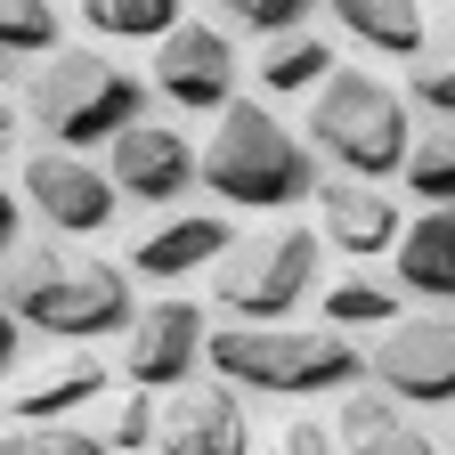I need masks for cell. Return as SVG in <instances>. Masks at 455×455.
Masks as SVG:
<instances>
[{
	"mask_svg": "<svg viewBox=\"0 0 455 455\" xmlns=\"http://www.w3.org/2000/svg\"><path fill=\"white\" fill-rule=\"evenodd\" d=\"M17 188H25V204L57 228V236H106L114 212H123V188H114L90 155H57V147L25 155Z\"/></svg>",
	"mask_w": 455,
	"mask_h": 455,
	"instance_id": "7",
	"label": "cell"
},
{
	"mask_svg": "<svg viewBox=\"0 0 455 455\" xmlns=\"http://www.w3.org/2000/svg\"><path fill=\"white\" fill-rule=\"evenodd\" d=\"M317 236L333 244V252H350V260H366V252H390L398 244V204L382 196V188H366V180H333L317 188Z\"/></svg>",
	"mask_w": 455,
	"mask_h": 455,
	"instance_id": "15",
	"label": "cell"
},
{
	"mask_svg": "<svg viewBox=\"0 0 455 455\" xmlns=\"http://www.w3.org/2000/svg\"><path fill=\"white\" fill-rule=\"evenodd\" d=\"M333 439H341V455H439L431 431L398 407L390 390H350V398H341Z\"/></svg>",
	"mask_w": 455,
	"mask_h": 455,
	"instance_id": "16",
	"label": "cell"
},
{
	"mask_svg": "<svg viewBox=\"0 0 455 455\" xmlns=\"http://www.w3.org/2000/svg\"><path fill=\"white\" fill-rule=\"evenodd\" d=\"M9 317L57 341H98V333H131L139 301L114 260L66 252V244H25L9 252Z\"/></svg>",
	"mask_w": 455,
	"mask_h": 455,
	"instance_id": "2",
	"label": "cell"
},
{
	"mask_svg": "<svg viewBox=\"0 0 455 455\" xmlns=\"http://www.w3.org/2000/svg\"><path fill=\"white\" fill-rule=\"evenodd\" d=\"M407 196H415L423 212H455V123H431V131L415 139Z\"/></svg>",
	"mask_w": 455,
	"mask_h": 455,
	"instance_id": "21",
	"label": "cell"
},
{
	"mask_svg": "<svg viewBox=\"0 0 455 455\" xmlns=\"http://www.w3.org/2000/svg\"><path fill=\"white\" fill-rule=\"evenodd\" d=\"M252 82H260L268 98L325 90V82H333V49H325L317 33H293V41H276V49H260V57H252Z\"/></svg>",
	"mask_w": 455,
	"mask_h": 455,
	"instance_id": "19",
	"label": "cell"
},
{
	"mask_svg": "<svg viewBox=\"0 0 455 455\" xmlns=\"http://www.w3.org/2000/svg\"><path fill=\"white\" fill-rule=\"evenodd\" d=\"M196 147L171 131V123H139L131 139H114V155H106V180L123 188L131 204H180L188 188H196Z\"/></svg>",
	"mask_w": 455,
	"mask_h": 455,
	"instance_id": "12",
	"label": "cell"
},
{
	"mask_svg": "<svg viewBox=\"0 0 455 455\" xmlns=\"http://www.w3.org/2000/svg\"><path fill=\"white\" fill-rule=\"evenodd\" d=\"M325 325L333 333H350V325H398V293L390 284H374V276H341V284H325Z\"/></svg>",
	"mask_w": 455,
	"mask_h": 455,
	"instance_id": "23",
	"label": "cell"
},
{
	"mask_svg": "<svg viewBox=\"0 0 455 455\" xmlns=\"http://www.w3.org/2000/svg\"><path fill=\"white\" fill-rule=\"evenodd\" d=\"M25 123L57 155H90V147L114 155V139H131L147 123V82L106 49H57L25 82Z\"/></svg>",
	"mask_w": 455,
	"mask_h": 455,
	"instance_id": "1",
	"label": "cell"
},
{
	"mask_svg": "<svg viewBox=\"0 0 455 455\" xmlns=\"http://www.w3.org/2000/svg\"><path fill=\"white\" fill-rule=\"evenodd\" d=\"M415 98L439 114V123H455V33L423 57V66H415Z\"/></svg>",
	"mask_w": 455,
	"mask_h": 455,
	"instance_id": "26",
	"label": "cell"
},
{
	"mask_svg": "<svg viewBox=\"0 0 455 455\" xmlns=\"http://www.w3.org/2000/svg\"><path fill=\"white\" fill-rule=\"evenodd\" d=\"M374 382L398 407H455V317H398L374 341Z\"/></svg>",
	"mask_w": 455,
	"mask_h": 455,
	"instance_id": "8",
	"label": "cell"
},
{
	"mask_svg": "<svg viewBox=\"0 0 455 455\" xmlns=\"http://www.w3.org/2000/svg\"><path fill=\"white\" fill-rule=\"evenodd\" d=\"M390 260H398V284H407V293L455 309V212H423Z\"/></svg>",
	"mask_w": 455,
	"mask_h": 455,
	"instance_id": "17",
	"label": "cell"
},
{
	"mask_svg": "<svg viewBox=\"0 0 455 455\" xmlns=\"http://www.w3.org/2000/svg\"><path fill=\"white\" fill-rule=\"evenodd\" d=\"M333 447H341V439H333L317 415H293V423H276V439H268L260 455H333Z\"/></svg>",
	"mask_w": 455,
	"mask_h": 455,
	"instance_id": "28",
	"label": "cell"
},
{
	"mask_svg": "<svg viewBox=\"0 0 455 455\" xmlns=\"http://www.w3.org/2000/svg\"><path fill=\"white\" fill-rule=\"evenodd\" d=\"M317 252H325L317 228H268V236H244L212 268V301L228 317H244V325H276V317H293L309 301Z\"/></svg>",
	"mask_w": 455,
	"mask_h": 455,
	"instance_id": "6",
	"label": "cell"
},
{
	"mask_svg": "<svg viewBox=\"0 0 455 455\" xmlns=\"http://www.w3.org/2000/svg\"><path fill=\"white\" fill-rule=\"evenodd\" d=\"M204 180H212V196L244 204V212H293V204H309L325 188L309 139H293L260 98H236V106L220 114L212 155H204Z\"/></svg>",
	"mask_w": 455,
	"mask_h": 455,
	"instance_id": "3",
	"label": "cell"
},
{
	"mask_svg": "<svg viewBox=\"0 0 455 455\" xmlns=\"http://www.w3.org/2000/svg\"><path fill=\"white\" fill-rule=\"evenodd\" d=\"M212 350V333H204V309L196 301H147L139 309V325L123 333V374L155 398V390H188V374H196V358Z\"/></svg>",
	"mask_w": 455,
	"mask_h": 455,
	"instance_id": "10",
	"label": "cell"
},
{
	"mask_svg": "<svg viewBox=\"0 0 455 455\" xmlns=\"http://www.w3.org/2000/svg\"><path fill=\"white\" fill-rule=\"evenodd\" d=\"M212 374L268 390V398H317V390L374 374V358H358V341L333 333V325H220L212 333Z\"/></svg>",
	"mask_w": 455,
	"mask_h": 455,
	"instance_id": "4",
	"label": "cell"
},
{
	"mask_svg": "<svg viewBox=\"0 0 455 455\" xmlns=\"http://www.w3.org/2000/svg\"><path fill=\"white\" fill-rule=\"evenodd\" d=\"M155 90L188 114H228L236 106V41H228L212 17H188L155 49Z\"/></svg>",
	"mask_w": 455,
	"mask_h": 455,
	"instance_id": "9",
	"label": "cell"
},
{
	"mask_svg": "<svg viewBox=\"0 0 455 455\" xmlns=\"http://www.w3.org/2000/svg\"><path fill=\"white\" fill-rule=\"evenodd\" d=\"M341 33L366 41V49H382V57H431L423 49L431 41V17L407 9V0H341Z\"/></svg>",
	"mask_w": 455,
	"mask_h": 455,
	"instance_id": "18",
	"label": "cell"
},
{
	"mask_svg": "<svg viewBox=\"0 0 455 455\" xmlns=\"http://www.w3.org/2000/svg\"><path fill=\"white\" fill-rule=\"evenodd\" d=\"M82 25L106 33V41H155V49H163L188 17H180V0H90Z\"/></svg>",
	"mask_w": 455,
	"mask_h": 455,
	"instance_id": "20",
	"label": "cell"
},
{
	"mask_svg": "<svg viewBox=\"0 0 455 455\" xmlns=\"http://www.w3.org/2000/svg\"><path fill=\"white\" fill-rule=\"evenodd\" d=\"M155 447L163 455H252V423H244L236 382H188V390H171Z\"/></svg>",
	"mask_w": 455,
	"mask_h": 455,
	"instance_id": "11",
	"label": "cell"
},
{
	"mask_svg": "<svg viewBox=\"0 0 455 455\" xmlns=\"http://www.w3.org/2000/svg\"><path fill=\"white\" fill-rule=\"evenodd\" d=\"M236 244H244V236H236L220 212H180V220L147 228V236L131 244V268H139L147 284H180V276H196V268H220Z\"/></svg>",
	"mask_w": 455,
	"mask_h": 455,
	"instance_id": "13",
	"label": "cell"
},
{
	"mask_svg": "<svg viewBox=\"0 0 455 455\" xmlns=\"http://www.w3.org/2000/svg\"><path fill=\"white\" fill-rule=\"evenodd\" d=\"M106 439H114V455H139L147 439H163V407H155L147 390H131V398H123V415H114V431H106Z\"/></svg>",
	"mask_w": 455,
	"mask_h": 455,
	"instance_id": "27",
	"label": "cell"
},
{
	"mask_svg": "<svg viewBox=\"0 0 455 455\" xmlns=\"http://www.w3.org/2000/svg\"><path fill=\"white\" fill-rule=\"evenodd\" d=\"M57 33H66V9H49V0H9L0 9V49L9 57H57Z\"/></svg>",
	"mask_w": 455,
	"mask_h": 455,
	"instance_id": "24",
	"label": "cell"
},
{
	"mask_svg": "<svg viewBox=\"0 0 455 455\" xmlns=\"http://www.w3.org/2000/svg\"><path fill=\"white\" fill-rule=\"evenodd\" d=\"M212 25L236 41V33H252V41H293V33H309V0H228V9H212Z\"/></svg>",
	"mask_w": 455,
	"mask_h": 455,
	"instance_id": "22",
	"label": "cell"
},
{
	"mask_svg": "<svg viewBox=\"0 0 455 455\" xmlns=\"http://www.w3.org/2000/svg\"><path fill=\"white\" fill-rule=\"evenodd\" d=\"M106 390V366L90 350H66V358H49V366H25L9 382V423L17 431H41V423H74L90 398Z\"/></svg>",
	"mask_w": 455,
	"mask_h": 455,
	"instance_id": "14",
	"label": "cell"
},
{
	"mask_svg": "<svg viewBox=\"0 0 455 455\" xmlns=\"http://www.w3.org/2000/svg\"><path fill=\"white\" fill-rule=\"evenodd\" d=\"M309 147L333 155L341 180L382 188L390 171H407V163H415L407 98H398L390 82H374V74H358V66H341V74L317 90V106H309Z\"/></svg>",
	"mask_w": 455,
	"mask_h": 455,
	"instance_id": "5",
	"label": "cell"
},
{
	"mask_svg": "<svg viewBox=\"0 0 455 455\" xmlns=\"http://www.w3.org/2000/svg\"><path fill=\"white\" fill-rule=\"evenodd\" d=\"M9 455H114V439H98L82 423H41V431L9 423Z\"/></svg>",
	"mask_w": 455,
	"mask_h": 455,
	"instance_id": "25",
	"label": "cell"
}]
</instances>
